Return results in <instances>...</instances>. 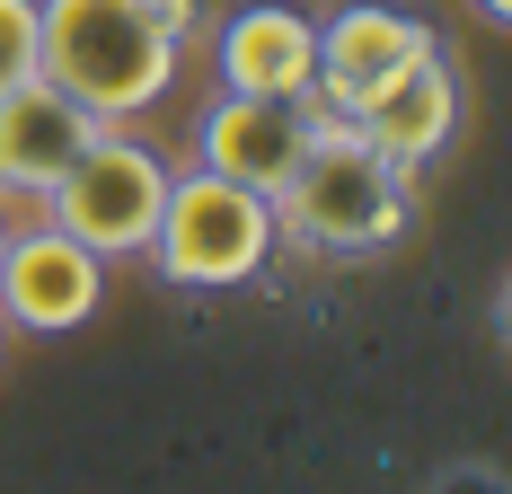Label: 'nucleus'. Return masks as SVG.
<instances>
[{
  "label": "nucleus",
  "mask_w": 512,
  "mask_h": 494,
  "mask_svg": "<svg viewBox=\"0 0 512 494\" xmlns=\"http://www.w3.org/2000/svg\"><path fill=\"white\" fill-rule=\"evenodd\" d=\"M204 0H36V71L98 124H133L177 89Z\"/></svg>",
  "instance_id": "obj_1"
},
{
  "label": "nucleus",
  "mask_w": 512,
  "mask_h": 494,
  "mask_svg": "<svg viewBox=\"0 0 512 494\" xmlns=\"http://www.w3.org/2000/svg\"><path fill=\"white\" fill-rule=\"evenodd\" d=\"M265 203H274V239H292L301 256H380L415 230V168L371 150L345 115H318L292 177Z\"/></svg>",
  "instance_id": "obj_2"
},
{
  "label": "nucleus",
  "mask_w": 512,
  "mask_h": 494,
  "mask_svg": "<svg viewBox=\"0 0 512 494\" xmlns=\"http://www.w3.org/2000/svg\"><path fill=\"white\" fill-rule=\"evenodd\" d=\"M142 256L177 292H239L274 256V203L239 177H221V168H186V177L168 168V195H159Z\"/></svg>",
  "instance_id": "obj_3"
},
{
  "label": "nucleus",
  "mask_w": 512,
  "mask_h": 494,
  "mask_svg": "<svg viewBox=\"0 0 512 494\" xmlns=\"http://www.w3.org/2000/svg\"><path fill=\"white\" fill-rule=\"evenodd\" d=\"M159 195H168V159L151 142H133L124 124H98L89 150L45 186V221H62L80 247H98L115 265V256H142V239L159 221Z\"/></svg>",
  "instance_id": "obj_4"
},
{
  "label": "nucleus",
  "mask_w": 512,
  "mask_h": 494,
  "mask_svg": "<svg viewBox=\"0 0 512 494\" xmlns=\"http://www.w3.org/2000/svg\"><path fill=\"white\" fill-rule=\"evenodd\" d=\"M106 309V256L80 247L62 221H27L0 247V318L18 336H80Z\"/></svg>",
  "instance_id": "obj_5"
},
{
  "label": "nucleus",
  "mask_w": 512,
  "mask_h": 494,
  "mask_svg": "<svg viewBox=\"0 0 512 494\" xmlns=\"http://www.w3.org/2000/svg\"><path fill=\"white\" fill-rule=\"evenodd\" d=\"M442 36L415 18V9H389V0H345L318 18V71H309V106L318 115H354L398 62L433 53Z\"/></svg>",
  "instance_id": "obj_6"
},
{
  "label": "nucleus",
  "mask_w": 512,
  "mask_h": 494,
  "mask_svg": "<svg viewBox=\"0 0 512 494\" xmlns=\"http://www.w3.org/2000/svg\"><path fill=\"white\" fill-rule=\"evenodd\" d=\"M371 150H389L398 168H424V159H442V150L460 142V124H468V80H460V62L433 45V53H415V62H398L371 98L345 115Z\"/></svg>",
  "instance_id": "obj_7"
},
{
  "label": "nucleus",
  "mask_w": 512,
  "mask_h": 494,
  "mask_svg": "<svg viewBox=\"0 0 512 494\" xmlns=\"http://www.w3.org/2000/svg\"><path fill=\"white\" fill-rule=\"evenodd\" d=\"M309 124H318V106L221 89V98L204 106V124H195V168H221V177H239L256 195H274V186L292 177V159H301Z\"/></svg>",
  "instance_id": "obj_8"
},
{
  "label": "nucleus",
  "mask_w": 512,
  "mask_h": 494,
  "mask_svg": "<svg viewBox=\"0 0 512 494\" xmlns=\"http://www.w3.org/2000/svg\"><path fill=\"white\" fill-rule=\"evenodd\" d=\"M221 89H239V98H292L309 106V71H318V18L292 9V0H248V9H230L221 18Z\"/></svg>",
  "instance_id": "obj_9"
},
{
  "label": "nucleus",
  "mask_w": 512,
  "mask_h": 494,
  "mask_svg": "<svg viewBox=\"0 0 512 494\" xmlns=\"http://www.w3.org/2000/svg\"><path fill=\"white\" fill-rule=\"evenodd\" d=\"M89 133H98V115L62 98L45 71L27 89H9L0 98V203H45V186L89 150Z\"/></svg>",
  "instance_id": "obj_10"
},
{
  "label": "nucleus",
  "mask_w": 512,
  "mask_h": 494,
  "mask_svg": "<svg viewBox=\"0 0 512 494\" xmlns=\"http://www.w3.org/2000/svg\"><path fill=\"white\" fill-rule=\"evenodd\" d=\"M36 80V0H0V98Z\"/></svg>",
  "instance_id": "obj_11"
},
{
  "label": "nucleus",
  "mask_w": 512,
  "mask_h": 494,
  "mask_svg": "<svg viewBox=\"0 0 512 494\" xmlns=\"http://www.w3.org/2000/svg\"><path fill=\"white\" fill-rule=\"evenodd\" d=\"M486 9V27H512V0H477Z\"/></svg>",
  "instance_id": "obj_12"
},
{
  "label": "nucleus",
  "mask_w": 512,
  "mask_h": 494,
  "mask_svg": "<svg viewBox=\"0 0 512 494\" xmlns=\"http://www.w3.org/2000/svg\"><path fill=\"white\" fill-rule=\"evenodd\" d=\"M0 353H9V318H0Z\"/></svg>",
  "instance_id": "obj_13"
},
{
  "label": "nucleus",
  "mask_w": 512,
  "mask_h": 494,
  "mask_svg": "<svg viewBox=\"0 0 512 494\" xmlns=\"http://www.w3.org/2000/svg\"><path fill=\"white\" fill-rule=\"evenodd\" d=\"M0 247H9V221H0Z\"/></svg>",
  "instance_id": "obj_14"
}]
</instances>
